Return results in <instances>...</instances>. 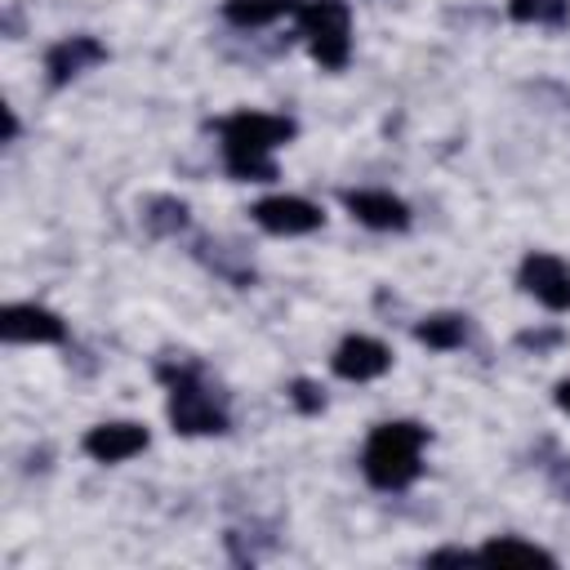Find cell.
Here are the masks:
<instances>
[{
	"label": "cell",
	"instance_id": "6da1fadb",
	"mask_svg": "<svg viewBox=\"0 0 570 570\" xmlns=\"http://www.w3.org/2000/svg\"><path fill=\"white\" fill-rule=\"evenodd\" d=\"M218 138H223V165H227L232 178L272 183L276 178L272 151L294 138V120L272 116V111H232L218 125Z\"/></svg>",
	"mask_w": 570,
	"mask_h": 570
},
{
	"label": "cell",
	"instance_id": "7a4b0ae2",
	"mask_svg": "<svg viewBox=\"0 0 570 570\" xmlns=\"http://www.w3.org/2000/svg\"><path fill=\"white\" fill-rule=\"evenodd\" d=\"M423 445H428V428H419L410 419L379 423L361 450L365 481L379 490H405L423 468Z\"/></svg>",
	"mask_w": 570,
	"mask_h": 570
},
{
	"label": "cell",
	"instance_id": "3957f363",
	"mask_svg": "<svg viewBox=\"0 0 570 570\" xmlns=\"http://www.w3.org/2000/svg\"><path fill=\"white\" fill-rule=\"evenodd\" d=\"M298 36L325 71H338L352 53V13L343 0H298Z\"/></svg>",
	"mask_w": 570,
	"mask_h": 570
},
{
	"label": "cell",
	"instance_id": "277c9868",
	"mask_svg": "<svg viewBox=\"0 0 570 570\" xmlns=\"http://www.w3.org/2000/svg\"><path fill=\"white\" fill-rule=\"evenodd\" d=\"M169 423L183 436H209L227 428V414L191 370H178L169 374Z\"/></svg>",
	"mask_w": 570,
	"mask_h": 570
},
{
	"label": "cell",
	"instance_id": "5b68a950",
	"mask_svg": "<svg viewBox=\"0 0 570 570\" xmlns=\"http://www.w3.org/2000/svg\"><path fill=\"white\" fill-rule=\"evenodd\" d=\"M517 281H521V289H525L534 303H543L548 312H570V267H566V258H557V254H548V249H530V254L521 258Z\"/></svg>",
	"mask_w": 570,
	"mask_h": 570
},
{
	"label": "cell",
	"instance_id": "8992f818",
	"mask_svg": "<svg viewBox=\"0 0 570 570\" xmlns=\"http://www.w3.org/2000/svg\"><path fill=\"white\" fill-rule=\"evenodd\" d=\"M249 214H254V223H258L263 232H272V236H307V232H316V227L325 223L321 205H312V200H303V196H289V191L263 196Z\"/></svg>",
	"mask_w": 570,
	"mask_h": 570
},
{
	"label": "cell",
	"instance_id": "52a82bcc",
	"mask_svg": "<svg viewBox=\"0 0 570 570\" xmlns=\"http://www.w3.org/2000/svg\"><path fill=\"white\" fill-rule=\"evenodd\" d=\"M330 370H334L338 379H347V383H370V379H379V374L392 370V347L379 343V338H370V334H347V338L334 347Z\"/></svg>",
	"mask_w": 570,
	"mask_h": 570
},
{
	"label": "cell",
	"instance_id": "ba28073f",
	"mask_svg": "<svg viewBox=\"0 0 570 570\" xmlns=\"http://www.w3.org/2000/svg\"><path fill=\"white\" fill-rule=\"evenodd\" d=\"M80 445H85V454H89L94 463H125V459H134V454L147 450V428L134 423V419L94 423Z\"/></svg>",
	"mask_w": 570,
	"mask_h": 570
},
{
	"label": "cell",
	"instance_id": "9c48e42d",
	"mask_svg": "<svg viewBox=\"0 0 570 570\" xmlns=\"http://www.w3.org/2000/svg\"><path fill=\"white\" fill-rule=\"evenodd\" d=\"M343 205L356 223H365L370 232H405L410 227V205L383 187H361V191H343Z\"/></svg>",
	"mask_w": 570,
	"mask_h": 570
},
{
	"label": "cell",
	"instance_id": "30bf717a",
	"mask_svg": "<svg viewBox=\"0 0 570 570\" xmlns=\"http://www.w3.org/2000/svg\"><path fill=\"white\" fill-rule=\"evenodd\" d=\"M0 334L9 343H62L67 338V325L62 316H53L49 307H36V303H9L0 312Z\"/></svg>",
	"mask_w": 570,
	"mask_h": 570
},
{
	"label": "cell",
	"instance_id": "8fae6325",
	"mask_svg": "<svg viewBox=\"0 0 570 570\" xmlns=\"http://www.w3.org/2000/svg\"><path fill=\"white\" fill-rule=\"evenodd\" d=\"M102 58H107V49H102L94 36H67V40H58V45L45 53V71H49L53 85H67L71 76L89 71V67L102 62Z\"/></svg>",
	"mask_w": 570,
	"mask_h": 570
},
{
	"label": "cell",
	"instance_id": "7c38bea8",
	"mask_svg": "<svg viewBox=\"0 0 570 570\" xmlns=\"http://www.w3.org/2000/svg\"><path fill=\"white\" fill-rule=\"evenodd\" d=\"M414 338L428 343L432 352H454V347H463V338H468V321H463L459 312H436V316H423V321H419Z\"/></svg>",
	"mask_w": 570,
	"mask_h": 570
},
{
	"label": "cell",
	"instance_id": "4fadbf2b",
	"mask_svg": "<svg viewBox=\"0 0 570 570\" xmlns=\"http://www.w3.org/2000/svg\"><path fill=\"white\" fill-rule=\"evenodd\" d=\"M298 0H227L223 4V18L236 22V27H267L285 13H294Z\"/></svg>",
	"mask_w": 570,
	"mask_h": 570
},
{
	"label": "cell",
	"instance_id": "5bb4252c",
	"mask_svg": "<svg viewBox=\"0 0 570 570\" xmlns=\"http://www.w3.org/2000/svg\"><path fill=\"white\" fill-rule=\"evenodd\" d=\"M508 18L525 27H561L570 22V0H508Z\"/></svg>",
	"mask_w": 570,
	"mask_h": 570
},
{
	"label": "cell",
	"instance_id": "9a60e30c",
	"mask_svg": "<svg viewBox=\"0 0 570 570\" xmlns=\"http://www.w3.org/2000/svg\"><path fill=\"white\" fill-rule=\"evenodd\" d=\"M476 557H485V561H525V566H557V557L548 552V548H539V543H525V539H490Z\"/></svg>",
	"mask_w": 570,
	"mask_h": 570
},
{
	"label": "cell",
	"instance_id": "2e32d148",
	"mask_svg": "<svg viewBox=\"0 0 570 570\" xmlns=\"http://www.w3.org/2000/svg\"><path fill=\"white\" fill-rule=\"evenodd\" d=\"M289 401H294V405H298L303 414H316V410L325 405V396H321V392H316V387H312L307 379H298V383H294V392H289Z\"/></svg>",
	"mask_w": 570,
	"mask_h": 570
},
{
	"label": "cell",
	"instance_id": "e0dca14e",
	"mask_svg": "<svg viewBox=\"0 0 570 570\" xmlns=\"http://www.w3.org/2000/svg\"><path fill=\"white\" fill-rule=\"evenodd\" d=\"M552 401H557V410H566V414H570V379H561V383H557Z\"/></svg>",
	"mask_w": 570,
	"mask_h": 570
}]
</instances>
